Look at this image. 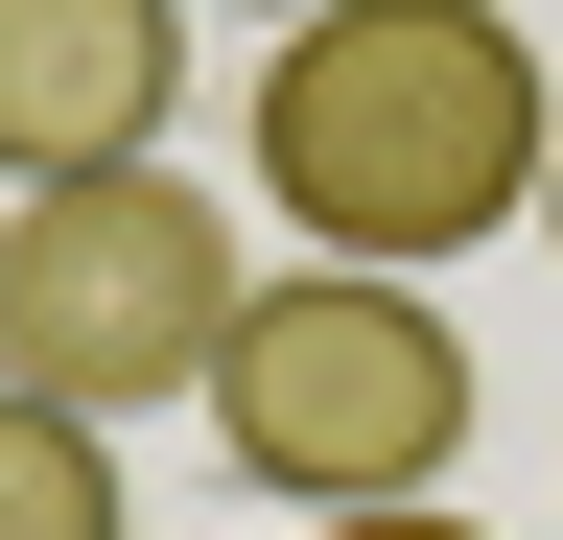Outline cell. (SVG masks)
<instances>
[{
    "label": "cell",
    "instance_id": "6da1fadb",
    "mask_svg": "<svg viewBox=\"0 0 563 540\" xmlns=\"http://www.w3.org/2000/svg\"><path fill=\"white\" fill-rule=\"evenodd\" d=\"M540 165H563V95H540L517 0H329L258 47V212L306 258L422 283V258L517 235Z\"/></svg>",
    "mask_w": 563,
    "mask_h": 540
},
{
    "label": "cell",
    "instance_id": "7a4b0ae2",
    "mask_svg": "<svg viewBox=\"0 0 563 540\" xmlns=\"http://www.w3.org/2000/svg\"><path fill=\"white\" fill-rule=\"evenodd\" d=\"M470 329L446 283H376V258H258V306L211 329V376H188V423L235 494L282 517H376V494H446V447H470Z\"/></svg>",
    "mask_w": 563,
    "mask_h": 540
},
{
    "label": "cell",
    "instance_id": "3957f363",
    "mask_svg": "<svg viewBox=\"0 0 563 540\" xmlns=\"http://www.w3.org/2000/svg\"><path fill=\"white\" fill-rule=\"evenodd\" d=\"M258 306L235 212L188 165H95V188H0V399H70V423H141V399L211 376V329Z\"/></svg>",
    "mask_w": 563,
    "mask_h": 540
},
{
    "label": "cell",
    "instance_id": "277c9868",
    "mask_svg": "<svg viewBox=\"0 0 563 540\" xmlns=\"http://www.w3.org/2000/svg\"><path fill=\"white\" fill-rule=\"evenodd\" d=\"M188 118V0H0V188L165 165Z\"/></svg>",
    "mask_w": 563,
    "mask_h": 540
},
{
    "label": "cell",
    "instance_id": "5b68a950",
    "mask_svg": "<svg viewBox=\"0 0 563 540\" xmlns=\"http://www.w3.org/2000/svg\"><path fill=\"white\" fill-rule=\"evenodd\" d=\"M0 540H141L118 423H70V399H0Z\"/></svg>",
    "mask_w": 563,
    "mask_h": 540
},
{
    "label": "cell",
    "instance_id": "8992f818",
    "mask_svg": "<svg viewBox=\"0 0 563 540\" xmlns=\"http://www.w3.org/2000/svg\"><path fill=\"white\" fill-rule=\"evenodd\" d=\"M306 540H493V517H446V494H376V517H306Z\"/></svg>",
    "mask_w": 563,
    "mask_h": 540
},
{
    "label": "cell",
    "instance_id": "52a82bcc",
    "mask_svg": "<svg viewBox=\"0 0 563 540\" xmlns=\"http://www.w3.org/2000/svg\"><path fill=\"white\" fill-rule=\"evenodd\" d=\"M235 24H329V0H235Z\"/></svg>",
    "mask_w": 563,
    "mask_h": 540
},
{
    "label": "cell",
    "instance_id": "ba28073f",
    "mask_svg": "<svg viewBox=\"0 0 563 540\" xmlns=\"http://www.w3.org/2000/svg\"><path fill=\"white\" fill-rule=\"evenodd\" d=\"M540 235H563V165H540Z\"/></svg>",
    "mask_w": 563,
    "mask_h": 540
}]
</instances>
